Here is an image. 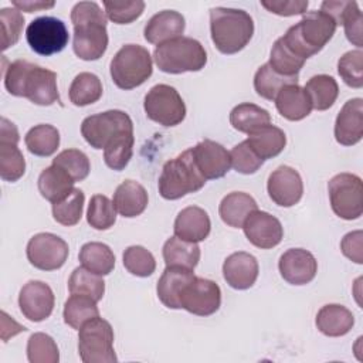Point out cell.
<instances>
[{
  "mask_svg": "<svg viewBox=\"0 0 363 363\" xmlns=\"http://www.w3.org/2000/svg\"><path fill=\"white\" fill-rule=\"evenodd\" d=\"M210 31L220 52L235 54L252 38L254 21L244 10L214 7L210 10Z\"/></svg>",
  "mask_w": 363,
  "mask_h": 363,
  "instance_id": "obj_4",
  "label": "cell"
},
{
  "mask_svg": "<svg viewBox=\"0 0 363 363\" xmlns=\"http://www.w3.org/2000/svg\"><path fill=\"white\" fill-rule=\"evenodd\" d=\"M111 77L121 89H133L142 85L153 72L150 52L139 44H126L111 61Z\"/></svg>",
  "mask_w": 363,
  "mask_h": 363,
  "instance_id": "obj_7",
  "label": "cell"
},
{
  "mask_svg": "<svg viewBox=\"0 0 363 363\" xmlns=\"http://www.w3.org/2000/svg\"><path fill=\"white\" fill-rule=\"evenodd\" d=\"M102 96L101 79L92 72H79L71 82L69 101L75 106H86Z\"/></svg>",
  "mask_w": 363,
  "mask_h": 363,
  "instance_id": "obj_37",
  "label": "cell"
},
{
  "mask_svg": "<svg viewBox=\"0 0 363 363\" xmlns=\"http://www.w3.org/2000/svg\"><path fill=\"white\" fill-rule=\"evenodd\" d=\"M64 322L71 326L72 329L79 330V328L99 316V309L96 306V301L86 295L79 294H71V296L64 303Z\"/></svg>",
  "mask_w": 363,
  "mask_h": 363,
  "instance_id": "obj_36",
  "label": "cell"
},
{
  "mask_svg": "<svg viewBox=\"0 0 363 363\" xmlns=\"http://www.w3.org/2000/svg\"><path fill=\"white\" fill-rule=\"evenodd\" d=\"M78 258L84 268L98 275H108L115 267V255L112 250L106 244L98 241L84 244L79 250Z\"/></svg>",
  "mask_w": 363,
  "mask_h": 363,
  "instance_id": "obj_33",
  "label": "cell"
},
{
  "mask_svg": "<svg viewBox=\"0 0 363 363\" xmlns=\"http://www.w3.org/2000/svg\"><path fill=\"white\" fill-rule=\"evenodd\" d=\"M230 159L234 170L241 174H252L264 163V160L251 149L247 140L240 142L231 149Z\"/></svg>",
  "mask_w": 363,
  "mask_h": 363,
  "instance_id": "obj_52",
  "label": "cell"
},
{
  "mask_svg": "<svg viewBox=\"0 0 363 363\" xmlns=\"http://www.w3.org/2000/svg\"><path fill=\"white\" fill-rule=\"evenodd\" d=\"M193 159L206 180L220 179L227 174L231 167L230 152L227 149L210 139H204L199 142L194 147H191Z\"/></svg>",
  "mask_w": 363,
  "mask_h": 363,
  "instance_id": "obj_18",
  "label": "cell"
},
{
  "mask_svg": "<svg viewBox=\"0 0 363 363\" xmlns=\"http://www.w3.org/2000/svg\"><path fill=\"white\" fill-rule=\"evenodd\" d=\"M157 68L167 74L200 71L207 64L204 47L191 37H177L159 44L153 52Z\"/></svg>",
  "mask_w": 363,
  "mask_h": 363,
  "instance_id": "obj_6",
  "label": "cell"
},
{
  "mask_svg": "<svg viewBox=\"0 0 363 363\" xmlns=\"http://www.w3.org/2000/svg\"><path fill=\"white\" fill-rule=\"evenodd\" d=\"M303 89L306 91L311 99L312 108L316 111L329 109L335 104L339 95V86L336 79L326 74H319L312 77L306 82Z\"/></svg>",
  "mask_w": 363,
  "mask_h": 363,
  "instance_id": "obj_34",
  "label": "cell"
},
{
  "mask_svg": "<svg viewBox=\"0 0 363 363\" xmlns=\"http://www.w3.org/2000/svg\"><path fill=\"white\" fill-rule=\"evenodd\" d=\"M362 238L363 233L360 230L347 233L340 242V250L345 257L352 259L356 264L363 262V252H362Z\"/></svg>",
  "mask_w": 363,
  "mask_h": 363,
  "instance_id": "obj_54",
  "label": "cell"
},
{
  "mask_svg": "<svg viewBox=\"0 0 363 363\" xmlns=\"http://www.w3.org/2000/svg\"><path fill=\"white\" fill-rule=\"evenodd\" d=\"M0 23H1V48L7 50L18 41L24 27V17L20 13V10L4 7L0 10Z\"/></svg>",
  "mask_w": 363,
  "mask_h": 363,
  "instance_id": "obj_51",
  "label": "cell"
},
{
  "mask_svg": "<svg viewBox=\"0 0 363 363\" xmlns=\"http://www.w3.org/2000/svg\"><path fill=\"white\" fill-rule=\"evenodd\" d=\"M333 213L343 220H356L363 213L362 179L353 173H339L328 183Z\"/></svg>",
  "mask_w": 363,
  "mask_h": 363,
  "instance_id": "obj_11",
  "label": "cell"
},
{
  "mask_svg": "<svg viewBox=\"0 0 363 363\" xmlns=\"http://www.w3.org/2000/svg\"><path fill=\"white\" fill-rule=\"evenodd\" d=\"M20 140L18 130L13 122H10L7 118H1V126H0V142L4 143H14L17 145Z\"/></svg>",
  "mask_w": 363,
  "mask_h": 363,
  "instance_id": "obj_57",
  "label": "cell"
},
{
  "mask_svg": "<svg viewBox=\"0 0 363 363\" xmlns=\"http://www.w3.org/2000/svg\"><path fill=\"white\" fill-rule=\"evenodd\" d=\"M206 184V179L200 173L191 149L182 152L177 157L163 164L157 186L159 193L166 200H177L189 193L200 190Z\"/></svg>",
  "mask_w": 363,
  "mask_h": 363,
  "instance_id": "obj_5",
  "label": "cell"
},
{
  "mask_svg": "<svg viewBox=\"0 0 363 363\" xmlns=\"http://www.w3.org/2000/svg\"><path fill=\"white\" fill-rule=\"evenodd\" d=\"M258 210L257 201L247 193H228L220 203L218 213L221 220L234 228H241L251 213Z\"/></svg>",
  "mask_w": 363,
  "mask_h": 363,
  "instance_id": "obj_28",
  "label": "cell"
},
{
  "mask_svg": "<svg viewBox=\"0 0 363 363\" xmlns=\"http://www.w3.org/2000/svg\"><path fill=\"white\" fill-rule=\"evenodd\" d=\"M339 24L343 26L346 38L360 50L363 47V16L356 1H343Z\"/></svg>",
  "mask_w": 363,
  "mask_h": 363,
  "instance_id": "obj_47",
  "label": "cell"
},
{
  "mask_svg": "<svg viewBox=\"0 0 363 363\" xmlns=\"http://www.w3.org/2000/svg\"><path fill=\"white\" fill-rule=\"evenodd\" d=\"M86 221L95 230H108L116 221V208L104 194H95L91 197L86 211Z\"/></svg>",
  "mask_w": 363,
  "mask_h": 363,
  "instance_id": "obj_43",
  "label": "cell"
},
{
  "mask_svg": "<svg viewBox=\"0 0 363 363\" xmlns=\"http://www.w3.org/2000/svg\"><path fill=\"white\" fill-rule=\"evenodd\" d=\"M281 277L291 285L309 284L316 272L318 262L315 257L303 248H289L285 251L278 262Z\"/></svg>",
  "mask_w": 363,
  "mask_h": 363,
  "instance_id": "obj_19",
  "label": "cell"
},
{
  "mask_svg": "<svg viewBox=\"0 0 363 363\" xmlns=\"http://www.w3.org/2000/svg\"><path fill=\"white\" fill-rule=\"evenodd\" d=\"M315 322L323 335L337 337L350 332L354 325V316L346 306L329 303L319 309Z\"/></svg>",
  "mask_w": 363,
  "mask_h": 363,
  "instance_id": "obj_27",
  "label": "cell"
},
{
  "mask_svg": "<svg viewBox=\"0 0 363 363\" xmlns=\"http://www.w3.org/2000/svg\"><path fill=\"white\" fill-rule=\"evenodd\" d=\"M291 84H298V77H284L275 72L269 64L261 65L254 75V88L261 98L274 101L277 94Z\"/></svg>",
  "mask_w": 363,
  "mask_h": 363,
  "instance_id": "obj_38",
  "label": "cell"
},
{
  "mask_svg": "<svg viewBox=\"0 0 363 363\" xmlns=\"http://www.w3.org/2000/svg\"><path fill=\"white\" fill-rule=\"evenodd\" d=\"M68 289L71 294L86 295L98 302L105 294V282L102 275H98L84 267H78L72 271L68 279Z\"/></svg>",
  "mask_w": 363,
  "mask_h": 363,
  "instance_id": "obj_39",
  "label": "cell"
},
{
  "mask_svg": "<svg viewBox=\"0 0 363 363\" xmlns=\"http://www.w3.org/2000/svg\"><path fill=\"white\" fill-rule=\"evenodd\" d=\"M106 17L116 24H129L139 18L145 10V1H104Z\"/></svg>",
  "mask_w": 363,
  "mask_h": 363,
  "instance_id": "obj_50",
  "label": "cell"
},
{
  "mask_svg": "<svg viewBox=\"0 0 363 363\" xmlns=\"http://www.w3.org/2000/svg\"><path fill=\"white\" fill-rule=\"evenodd\" d=\"M337 72L343 82L352 88L363 86V51L352 50L345 52L337 61Z\"/></svg>",
  "mask_w": 363,
  "mask_h": 363,
  "instance_id": "obj_49",
  "label": "cell"
},
{
  "mask_svg": "<svg viewBox=\"0 0 363 363\" xmlns=\"http://www.w3.org/2000/svg\"><path fill=\"white\" fill-rule=\"evenodd\" d=\"M4 86L9 94L23 96L35 105L50 106L60 101L57 74L27 60H16L4 71Z\"/></svg>",
  "mask_w": 363,
  "mask_h": 363,
  "instance_id": "obj_1",
  "label": "cell"
},
{
  "mask_svg": "<svg viewBox=\"0 0 363 363\" xmlns=\"http://www.w3.org/2000/svg\"><path fill=\"white\" fill-rule=\"evenodd\" d=\"M196 275L191 269L177 268V267H166L162 277L157 281L156 292L160 302L170 309H182L180 308V292Z\"/></svg>",
  "mask_w": 363,
  "mask_h": 363,
  "instance_id": "obj_24",
  "label": "cell"
},
{
  "mask_svg": "<svg viewBox=\"0 0 363 363\" xmlns=\"http://www.w3.org/2000/svg\"><path fill=\"white\" fill-rule=\"evenodd\" d=\"M143 108L146 116L162 126H176L186 116V105L180 94L167 84L152 86L145 96Z\"/></svg>",
  "mask_w": 363,
  "mask_h": 363,
  "instance_id": "obj_10",
  "label": "cell"
},
{
  "mask_svg": "<svg viewBox=\"0 0 363 363\" xmlns=\"http://www.w3.org/2000/svg\"><path fill=\"white\" fill-rule=\"evenodd\" d=\"M242 230L248 241L261 248L269 250L277 247L284 237L281 221L267 211L255 210L242 224Z\"/></svg>",
  "mask_w": 363,
  "mask_h": 363,
  "instance_id": "obj_17",
  "label": "cell"
},
{
  "mask_svg": "<svg viewBox=\"0 0 363 363\" xmlns=\"http://www.w3.org/2000/svg\"><path fill=\"white\" fill-rule=\"evenodd\" d=\"M147 201V191L135 180L122 182L113 193V206L116 211L126 218L140 216L145 211Z\"/></svg>",
  "mask_w": 363,
  "mask_h": 363,
  "instance_id": "obj_25",
  "label": "cell"
},
{
  "mask_svg": "<svg viewBox=\"0 0 363 363\" xmlns=\"http://www.w3.org/2000/svg\"><path fill=\"white\" fill-rule=\"evenodd\" d=\"M68 244L51 233H40L30 238L27 244V258L30 264L41 271L61 268L68 258Z\"/></svg>",
  "mask_w": 363,
  "mask_h": 363,
  "instance_id": "obj_13",
  "label": "cell"
},
{
  "mask_svg": "<svg viewBox=\"0 0 363 363\" xmlns=\"http://www.w3.org/2000/svg\"><path fill=\"white\" fill-rule=\"evenodd\" d=\"M267 190L277 206L292 207L302 199L303 183L301 174L294 167L284 164L269 174Z\"/></svg>",
  "mask_w": 363,
  "mask_h": 363,
  "instance_id": "obj_15",
  "label": "cell"
},
{
  "mask_svg": "<svg viewBox=\"0 0 363 363\" xmlns=\"http://www.w3.org/2000/svg\"><path fill=\"white\" fill-rule=\"evenodd\" d=\"M258 261L254 255L238 251L228 255L223 264L225 282L234 289H248L258 278Z\"/></svg>",
  "mask_w": 363,
  "mask_h": 363,
  "instance_id": "obj_21",
  "label": "cell"
},
{
  "mask_svg": "<svg viewBox=\"0 0 363 363\" xmlns=\"http://www.w3.org/2000/svg\"><path fill=\"white\" fill-rule=\"evenodd\" d=\"M268 64L275 72L284 77H298L305 64V60L296 57L291 50H288L279 37L271 48Z\"/></svg>",
  "mask_w": 363,
  "mask_h": 363,
  "instance_id": "obj_42",
  "label": "cell"
},
{
  "mask_svg": "<svg viewBox=\"0 0 363 363\" xmlns=\"http://www.w3.org/2000/svg\"><path fill=\"white\" fill-rule=\"evenodd\" d=\"M230 123L235 130L250 135L251 132L269 125L271 115L267 109L255 104L244 102L233 108L230 112Z\"/></svg>",
  "mask_w": 363,
  "mask_h": 363,
  "instance_id": "obj_32",
  "label": "cell"
},
{
  "mask_svg": "<svg viewBox=\"0 0 363 363\" xmlns=\"http://www.w3.org/2000/svg\"><path fill=\"white\" fill-rule=\"evenodd\" d=\"M173 230L176 237L186 241L199 242L208 237L211 221L206 210L197 206H189L177 214Z\"/></svg>",
  "mask_w": 363,
  "mask_h": 363,
  "instance_id": "obj_23",
  "label": "cell"
},
{
  "mask_svg": "<svg viewBox=\"0 0 363 363\" xmlns=\"http://www.w3.org/2000/svg\"><path fill=\"white\" fill-rule=\"evenodd\" d=\"M26 172V160L17 145L0 142V177L4 182H17Z\"/></svg>",
  "mask_w": 363,
  "mask_h": 363,
  "instance_id": "obj_45",
  "label": "cell"
},
{
  "mask_svg": "<svg viewBox=\"0 0 363 363\" xmlns=\"http://www.w3.org/2000/svg\"><path fill=\"white\" fill-rule=\"evenodd\" d=\"M26 38L34 52L48 57L61 52L65 48L69 34L62 20L51 16H43L34 18L27 26Z\"/></svg>",
  "mask_w": 363,
  "mask_h": 363,
  "instance_id": "obj_12",
  "label": "cell"
},
{
  "mask_svg": "<svg viewBox=\"0 0 363 363\" xmlns=\"http://www.w3.org/2000/svg\"><path fill=\"white\" fill-rule=\"evenodd\" d=\"M306 0H261V6L269 13L282 17L305 14L308 9Z\"/></svg>",
  "mask_w": 363,
  "mask_h": 363,
  "instance_id": "obj_53",
  "label": "cell"
},
{
  "mask_svg": "<svg viewBox=\"0 0 363 363\" xmlns=\"http://www.w3.org/2000/svg\"><path fill=\"white\" fill-rule=\"evenodd\" d=\"M11 4L20 10V11H27V13H34L45 9H51L55 6L54 1H43V0H13Z\"/></svg>",
  "mask_w": 363,
  "mask_h": 363,
  "instance_id": "obj_56",
  "label": "cell"
},
{
  "mask_svg": "<svg viewBox=\"0 0 363 363\" xmlns=\"http://www.w3.org/2000/svg\"><path fill=\"white\" fill-rule=\"evenodd\" d=\"M74 183L69 174L55 164L45 167L38 176V190L41 196L51 203H57L69 194L74 189Z\"/></svg>",
  "mask_w": 363,
  "mask_h": 363,
  "instance_id": "obj_30",
  "label": "cell"
},
{
  "mask_svg": "<svg viewBox=\"0 0 363 363\" xmlns=\"http://www.w3.org/2000/svg\"><path fill=\"white\" fill-rule=\"evenodd\" d=\"M245 140L264 162L278 156L286 145L285 132L271 123L251 132Z\"/></svg>",
  "mask_w": 363,
  "mask_h": 363,
  "instance_id": "obj_29",
  "label": "cell"
},
{
  "mask_svg": "<svg viewBox=\"0 0 363 363\" xmlns=\"http://www.w3.org/2000/svg\"><path fill=\"white\" fill-rule=\"evenodd\" d=\"M220 303V286L211 279L194 277L180 292V308L197 316L213 315L218 311Z\"/></svg>",
  "mask_w": 363,
  "mask_h": 363,
  "instance_id": "obj_14",
  "label": "cell"
},
{
  "mask_svg": "<svg viewBox=\"0 0 363 363\" xmlns=\"http://www.w3.org/2000/svg\"><path fill=\"white\" fill-rule=\"evenodd\" d=\"M24 142L31 155L47 157L55 153V150L58 149L60 132L52 125L40 123L26 133Z\"/></svg>",
  "mask_w": 363,
  "mask_h": 363,
  "instance_id": "obj_35",
  "label": "cell"
},
{
  "mask_svg": "<svg viewBox=\"0 0 363 363\" xmlns=\"http://www.w3.org/2000/svg\"><path fill=\"white\" fill-rule=\"evenodd\" d=\"M133 132H123L113 138L104 149V160L112 170H123L133 155Z\"/></svg>",
  "mask_w": 363,
  "mask_h": 363,
  "instance_id": "obj_40",
  "label": "cell"
},
{
  "mask_svg": "<svg viewBox=\"0 0 363 363\" xmlns=\"http://www.w3.org/2000/svg\"><path fill=\"white\" fill-rule=\"evenodd\" d=\"M54 302L52 289L43 281H28L18 295L20 311L31 322L47 319L54 309Z\"/></svg>",
  "mask_w": 363,
  "mask_h": 363,
  "instance_id": "obj_16",
  "label": "cell"
},
{
  "mask_svg": "<svg viewBox=\"0 0 363 363\" xmlns=\"http://www.w3.org/2000/svg\"><path fill=\"white\" fill-rule=\"evenodd\" d=\"M363 138V99H349L335 122V139L343 146H353Z\"/></svg>",
  "mask_w": 363,
  "mask_h": 363,
  "instance_id": "obj_20",
  "label": "cell"
},
{
  "mask_svg": "<svg viewBox=\"0 0 363 363\" xmlns=\"http://www.w3.org/2000/svg\"><path fill=\"white\" fill-rule=\"evenodd\" d=\"M27 328L13 320L4 311L1 312V339L3 342H7L9 337H13L14 335L20 332H26Z\"/></svg>",
  "mask_w": 363,
  "mask_h": 363,
  "instance_id": "obj_55",
  "label": "cell"
},
{
  "mask_svg": "<svg viewBox=\"0 0 363 363\" xmlns=\"http://www.w3.org/2000/svg\"><path fill=\"white\" fill-rule=\"evenodd\" d=\"M27 357L30 363H58V346L50 335L33 333L27 342Z\"/></svg>",
  "mask_w": 363,
  "mask_h": 363,
  "instance_id": "obj_44",
  "label": "cell"
},
{
  "mask_svg": "<svg viewBox=\"0 0 363 363\" xmlns=\"http://www.w3.org/2000/svg\"><path fill=\"white\" fill-rule=\"evenodd\" d=\"M78 353L84 363H115L111 323L99 316L85 322L78 333Z\"/></svg>",
  "mask_w": 363,
  "mask_h": 363,
  "instance_id": "obj_8",
  "label": "cell"
},
{
  "mask_svg": "<svg viewBox=\"0 0 363 363\" xmlns=\"http://www.w3.org/2000/svg\"><path fill=\"white\" fill-rule=\"evenodd\" d=\"M274 101L281 116L288 121H301L312 111V104L306 91L298 84L285 85L277 94Z\"/></svg>",
  "mask_w": 363,
  "mask_h": 363,
  "instance_id": "obj_26",
  "label": "cell"
},
{
  "mask_svg": "<svg viewBox=\"0 0 363 363\" xmlns=\"http://www.w3.org/2000/svg\"><path fill=\"white\" fill-rule=\"evenodd\" d=\"M163 259L166 267L194 269L200 261V247L197 242L170 237L163 245Z\"/></svg>",
  "mask_w": 363,
  "mask_h": 363,
  "instance_id": "obj_31",
  "label": "cell"
},
{
  "mask_svg": "<svg viewBox=\"0 0 363 363\" xmlns=\"http://www.w3.org/2000/svg\"><path fill=\"white\" fill-rule=\"evenodd\" d=\"M106 20L105 11L95 1H79L72 7V48L78 58L95 61L105 54L108 48Z\"/></svg>",
  "mask_w": 363,
  "mask_h": 363,
  "instance_id": "obj_2",
  "label": "cell"
},
{
  "mask_svg": "<svg viewBox=\"0 0 363 363\" xmlns=\"http://www.w3.org/2000/svg\"><path fill=\"white\" fill-rule=\"evenodd\" d=\"M336 27L335 20L329 14L313 10L305 13L301 21L291 26L281 40L288 50L306 61L329 43Z\"/></svg>",
  "mask_w": 363,
  "mask_h": 363,
  "instance_id": "obj_3",
  "label": "cell"
},
{
  "mask_svg": "<svg viewBox=\"0 0 363 363\" xmlns=\"http://www.w3.org/2000/svg\"><path fill=\"white\" fill-rule=\"evenodd\" d=\"M52 164L61 167L69 174V177L77 183L84 180L91 170L88 156L78 149H65L60 152L54 159Z\"/></svg>",
  "mask_w": 363,
  "mask_h": 363,
  "instance_id": "obj_46",
  "label": "cell"
},
{
  "mask_svg": "<svg viewBox=\"0 0 363 363\" xmlns=\"http://www.w3.org/2000/svg\"><path fill=\"white\" fill-rule=\"evenodd\" d=\"M123 267L136 277H149L156 269V261L150 251L142 245H130L123 252Z\"/></svg>",
  "mask_w": 363,
  "mask_h": 363,
  "instance_id": "obj_48",
  "label": "cell"
},
{
  "mask_svg": "<svg viewBox=\"0 0 363 363\" xmlns=\"http://www.w3.org/2000/svg\"><path fill=\"white\" fill-rule=\"evenodd\" d=\"M84 201V191L79 189H72V191L67 194L64 199H61L57 203H52L54 220L65 227L75 225L82 217Z\"/></svg>",
  "mask_w": 363,
  "mask_h": 363,
  "instance_id": "obj_41",
  "label": "cell"
},
{
  "mask_svg": "<svg viewBox=\"0 0 363 363\" xmlns=\"http://www.w3.org/2000/svg\"><path fill=\"white\" fill-rule=\"evenodd\" d=\"M123 132H133V123L130 116L119 109L86 116L81 123V133L94 149H105L113 138Z\"/></svg>",
  "mask_w": 363,
  "mask_h": 363,
  "instance_id": "obj_9",
  "label": "cell"
},
{
  "mask_svg": "<svg viewBox=\"0 0 363 363\" xmlns=\"http://www.w3.org/2000/svg\"><path fill=\"white\" fill-rule=\"evenodd\" d=\"M186 27L184 17L174 10H163L149 18L145 26V40L150 44H162L182 37Z\"/></svg>",
  "mask_w": 363,
  "mask_h": 363,
  "instance_id": "obj_22",
  "label": "cell"
}]
</instances>
